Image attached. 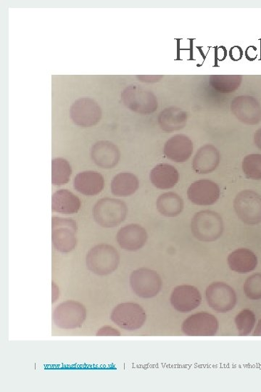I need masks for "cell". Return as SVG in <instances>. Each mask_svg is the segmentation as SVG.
Returning a JSON list of instances; mask_svg holds the SVG:
<instances>
[{
	"mask_svg": "<svg viewBox=\"0 0 261 392\" xmlns=\"http://www.w3.org/2000/svg\"><path fill=\"white\" fill-rule=\"evenodd\" d=\"M225 231L220 214L213 211H201L195 214L191 222V231L198 240L212 242L219 239Z\"/></svg>",
	"mask_w": 261,
	"mask_h": 392,
	"instance_id": "cell-1",
	"label": "cell"
},
{
	"mask_svg": "<svg viewBox=\"0 0 261 392\" xmlns=\"http://www.w3.org/2000/svg\"><path fill=\"white\" fill-rule=\"evenodd\" d=\"M87 268L99 276H108L115 272L120 263L118 251L108 244H100L92 248L86 258Z\"/></svg>",
	"mask_w": 261,
	"mask_h": 392,
	"instance_id": "cell-2",
	"label": "cell"
},
{
	"mask_svg": "<svg viewBox=\"0 0 261 392\" xmlns=\"http://www.w3.org/2000/svg\"><path fill=\"white\" fill-rule=\"evenodd\" d=\"M121 101L129 110L141 114H153L158 109L156 96L138 84L126 87L121 94Z\"/></svg>",
	"mask_w": 261,
	"mask_h": 392,
	"instance_id": "cell-3",
	"label": "cell"
},
{
	"mask_svg": "<svg viewBox=\"0 0 261 392\" xmlns=\"http://www.w3.org/2000/svg\"><path fill=\"white\" fill-rule=\"evenodd\" d=\"M127 206L118 199L106 198L98 201L93 208L95 221L101 227H118L126 219Z\"/></svg>",
	"mask_w": 261,
	"mask_h": 392,
	"instance_id": "cell-4",
	"label": "cell"
},
{
	"mask_svg": "<svg viewBox=\"0 0 261 392\" xmlns=\"http://www.w3.org/2000/svg\"><path fill=\"white\" fill-rule=\"evenodd\" d=\"M111 319L120 328L133 331L143 326L147 314L140 304L126 302L117 305L112 311Z\"/></svg>",
	"mask_w": 261,
	"mask_h": 392,
	"instance_id": "cell-5",
	"label": "cell"
},
{
	"mask_svg": "<svg viewBox=\"0 0 261 392\" xmlns=\"http://www.w3.org/2000/svg\"><path fill=\"white\" fill-rule=\"evenodd\" d=\"M86 318V310L80 302L69 300L61 303L53 312V321L61 329L81 328Z\"/></svg>",
	"mask_w": 261,
	"mask_h": 392,
	"instance_id": "cell-6",
	"label": "cell"
},
{
	"mask_svg": "<svg viewBox=\"0 0 261 392\" xmlns=\"http://www.w3.org/2000/svg\"><path fill=\"white\" fill-rule=\"evenodd\" d=\"M52 236L55 248L61 253L71 252L77 245V223L72 219L53 216Z\"/></svg>",
	"mask_w": 261,
	"mask_h": 392,
	"instance_id": "cell-7",
	"label": "cell"
},
{
	"mask_svg": "<svg viewBox=\"0 0 261 392\" xmlns=\"http://www.w3.org/2000/svg\"><path fill=\"white\" fill-rule=\"evenodd\" d=\"M205 298L209 307L217 313H226L232 311L237 304V294L228 284L215 282L205 290Z\"/></svg>",
	"mask_w": 261,
	"mask_h": 392,
	"instance_id": "cell-8",
	"label": "cell"
},
{
	"mask_svg": "<svg viewBox=\"0 0 261 392\" xmlns=\"http://www.w3.org/2000/svg\"><path fill=\"white\" fill-rule=\"evenodd\" d=\"M234 208L240 220L248 226L261 223V197L255 191H243L235 198Z\"/></svg>",
	"mask_w": 261,
	"mask_h": 392,
	"instance_id": "cell-9",
	"label": "cell"
},
{
	"mask_svg": "<svg viewBox=\"0 0 261 392\" xmlns=\"http://www.w3.org/2000/svg\"><path fill=\"white\" fill-rule=\"evenodd\" d=\"M130 286L138 296L151 298L156 296L160 291L162 281L155 271L143 268L130 274Z\"/></svg>",
	"mask_w": 261,
	"mask_h": 392,
	"instance_id": "cell-10",
	"label": "cell"
},
{
	"mask_svg": "<svg viewBox=\"0 0 261 392\" xmlns=\"http://www.w3.org/2000/svg\"><path fill=\"white\" fill-rule=\"evenodd\" d=\"M70 116L76 125L81 127H91L101 121L102 110L93 99L81 98L72 104Z\"/></svg>",
	"mask_w": 261,
	"mask_h": 392,
	"instance_id": "cell-11",
	"label": "cell"
},
{
	"mask_svg": "<svg viewBox=\"0 0 261 392\" xmlns=\"http://www.w3.org/2000/svg\"><path fill=\"white\" fill-rule=\"evenodd\" d=\"M220 324L212 314L200 312L189 316L183 323V332L192 336H213L219 331Z\"/></svg>",
	"mask_w": 261,
	"mask_h": 392,
	"instance_id": "cell-12",
	"label": "cell"
},
{
	"mask_svg": "<svg viewBox=\"0 0 261 392\" xmlns=\"http://www.w3.org/2000/svg\"><path fill=\"white\" fill-rule=\"evenodd\" d=\"M170 301L174 310L186 313L195 311L200 306L202 295L196 287L183 285L173 290Z\"/></svg>",
	"mask_w": 261,
	"mask_h": 392,
	"instance_id": "cell-13",
	"label": "cell"
},
{
	"mask_svg": "<svg viewBox=\"0 0 261 392\" xmlns=\"http://www.w3.org/2000/svg\"><path fill=\"white\" fill-rule=\"evenodd\" d=\"M231 111L240 121L245 124L256 125L261 121V106L254 97H236L231 103Z\"/></svg>",
	"mask_w": 261,
	"mask_h": 392,
	"instance_id": "cell-14",
	"label": "cell"
},
{
	"mask_svg": "<svg viewBox=\"0 0 261 392\" xmlns=\"http://www.w3.org/2000/svg\"><path fill=\"white\" fill-rule=\"evenodd\" d=\"M220 186L208 180L193 183L188 191V199L199 206L213 205L220 199Z\"/></svg>",
	"mask_w": 261,
	"mask_h": 392,
	"instance_id": "cell-15",
	"label": "cell"
},
{
	"mask_svg": "<svg viewBox=\"0 0 261 392\" xmlns=\"http://www.w3.org/2000/svg\"><path fill=\"white\" fill-rule=\"evenodd\" d=\"M116 238L121 248L128 251H136L146 245L148 234L141 226L130 224L118 231Z\"/></svg>",
	"mask_w": 261,
	"mask_h": 392,
	"instance_id": "cell-16",
	"label": "cell"
},
{
	"mask_svg": "<svg viewBox=\"0 0 261 392\" xmlns=\"http://www.w3.org/2000/svg\"><path fill=\"white\" fill-rule=\"evenodd\" d=\"M193 153L192 140L183 135L174 136L166 141L164 146L165 156L175 162L188 161Z\"/></svg>",
	"mask_w": 261,
	"mask_h": 392,
	"instance_id": "cell-17",
	"label": "cell"
},
{
	"mask_svg": "<svg viewBox=\"0 0 261 392\" xmlns=\"http://www.w3.org/2000/svg\"><path fill=\"white\" fill-rule=\"evenodd\" d=\"M73 185L78 193L87 196H93L103 191L105 179L98 171H86L77 174Z\"/></svg>",
	"mask_w": 261,
	"mask_h": 392,
	"instance_id": "cell-18",
	"label": "cell"
},
{
	"mask_svg": "<svg viewBox=\"0 0 261 392\" xmlns=\"http://www.w3.org/2000/svg\"><path fill=\"white\" fill-rule=\"evenodd\" d=\"M91 156L98 166L112 169L118 164L121 153L114 144L109 141H99L92 147Z\"/></svg>",
	"mask_w": 261,
	"mask_h": 392,
	"instance_id": "cell-19",
	"label": "cell"
},
{
	"mask_svg": "<svg viewBox=\"0 0 261 392\" xmlns=\"http://www.w3.org/2000/svg\"><path fill=\"white\" fill-rule=\"evenodd\" d=\"M220 163V154L215 146H202L196 153L193 163L194 171L200 174L215 171Z\"/></svg>",
	"mask_w": 261,
	"mask_h": 392,
	"instance_id": "cell-20",
	"label": "cell"
},
{
	"mask_svg": "<svg viewBox=\"0 0 261 392\" xmlns=\"http://www.w3.org/2000/svg\"><path fill=\"white\" fill-rule=\"evenodd\" d=\"M150 179L153 185L158 189H170L178 184L180 173L172 165L160 164L152 169Z\"/></svg>",
	"mask_w": 261,
	"mask_h": 392,
	"instance_id": "cell-21",
	"label": "cell"
},
{
	"mask_svg": "<svg viewBox=\"0 0 261 392\" xmlns=\"http://www.w3.org/2000/svg\"><path fill=\"white\" fill-rule=\"evenodd\" d=\"M188 114L182 109L170 107L165 109L158 116V124L166 133H172L183 129L188 123Z\"/></svg>",
	"mask_w": 261,
	"mask_h": 392,
	"instance_id": "cell-22",
	"label": "cell"
},
{
	"mask_svg": "<svg viewBox=\"0 0 261 392\" xmlns=\"http://www.w3.org/2000/svg\"><path fill=\"white\" fill-rule=\"evenodd\" d=\"M228 265L231 271L244 274L253 271L257 266V257L247 248H238L228 256Z\"/></svg>",
	"mask_w": 261,
	"mask_h": 392,
	"instance_id": "cell-23",
	"label": "cell"
},
{
	"mask_svg": "<svg viewBox=\"0 0 261 392\" xmlns=\"http://www.w3.org/2000/svg\"><path fill=\"white\" fill-rule=\"evenodd\" d=\"M138 177L130 172H121L111 182V192L116 196H129L135 194L139 189Z\"/></svg>",
	"mask_w": 261,
	"mask_h": 392,
	"instance_id": "cell-24",
	"label": "cell"
},
{
	"mask_svg": "<svg viewBox=\"0 0 261 392\" xmlns=\"http://www.w3.org/2000/svg\"><path fill=\"white\" fill-rule=\"evenodd\" d=\"M81 206V200L68 190H60L53 196L52 209L55 212L76 213Z\"/></svg>",
	"mask_w": 261,
	"mask_h": 392,
	"instance_id": "cell-25",
	"label": "cell"
},
{
	"mask_svg": "<svg viewBox=\"0 0 261 392\" xmlns=\"http://www.w3.org/2000/svg\"><path fill=\"white\" fill-rule=\"evenodd\" d=\"M156 206L160 214L174 217L179 216L184 209V201L180 196L170 192L160 195L156 202Z\"/></svg>",
	"mask_w": 261,
	"mask_h": 392,
	"instance_id": "cell-26",
	"label": "cell"
},
{
	"mask_svg": "<svg viewBox=\"0 0 261 392\" xmlns=\"http://www.w3.org/2000/svg\"><path fill=\"white\" fill-rule=\"evenodd\" d=\"M242 81L240 75H211L210 83L213 89L221 94H232L240 89Z\"/></svg>",
	"mask_w": 261,
	"mask_h": 392,
	"instance_id": "cell-27",
	"label": "cell"
},
{
	"mask_svg": "<svg viewBox=\"0 0 261 392\" xmlns=\"http://www.w3.org/2000/svg\"><path fill=\"white\" fill-rule=\"evenodd\" d=\"M52 183L54 186H63L68 183L72 169L69 162L62 158L53 160Z\"/></svg>",
	"mask_w": 261,
	"mask_h": 392,
	"instance_id": "cell-28",
	"label": "cell"
},
{
	"mask_svg": "<svg viewBox=\"0 0 261 392\" xmlns=\"http://www.w3.org/2000/svg\"><path fill=\"white\" fill-rule=\"evenodd\" d=\"M242 171L247 179L254 181L261 180V155L251 154L242 161Z\"/></svg>",
	"mask_w": 261,
	"mask_h": 392,
	"instance_id": "cell-29",
	"label": "cell"
},
{
	"mask_svg": "<svg viewBox=\"0 0 261 392\" xmlns=\"http://www.w3.org/2000/svg\"><path fill=\"white\" fill-rule=\"evenodd\" d=\"M255 316L250 310L240 312L235 318V325L240 336H247L251 333L255 324Z\"/></svg>",
	"mask_w": 261,
	"mask_h": 392,
	"instance_id": "cell-30",
	"label": "cell"
},
{
	"mask_svg": "<svg viewBox=\"0 0 261 392\" xmlns=\"http://www.w3.org/2000/svg\"><path fill=\"white\" fill-rule=\"evenodd\" d=\"M244 291L248 298L261 299V274H254L247 278L244 285Z\"/></svg>",
	"mask_w": 261,
	"mask_h": 392,
	"instance_id": "cell-31",
	"label": "cell"
},
{
	"mask_svg": "<svg viewBox=\"0 0 261 392\" xmlns=\"http://www.w3.org/2000/svg\"><path fill=\"white\" fill-rule=\"evenodd\" d=\"M97 336H121V333L113 327L105 326L98 331Z\"/></svg>",
	"mask_w": 261,
	"mask_h": 392,
	"instance_id": "cell-32",
	"label": "cell"
},
{
	"mask_svg": "<svg viewBox=\"0 0 261 392\" xmlns=\"http://www.w3.org/2000/svg\"><path fill=\"white\" fill-rule=\"evenodd\" d=\"M139 81H143V82H157V81H159L163 77V76H160V75H156V76H153V75H148V76H136Z\"/></svg>",
	"mask_w": 261,
	"mask_h": 392,
	"instance_id": "cell-33",
	"label": "cell"
},
{
	"mask_svg": "<svg viewBox=\"0 0 261 392\" xmlns=\"http://www.w3.org/2000/svg\"><path fill=\"white\" fill-rule=\"evenodd\" d=\"M243 52L238 46L233 47L230 51V57L233 61H239L242 59Z\"/></svg>",
	"mask_w": 261,
	"mask_h": 392,
	"instance_id": "cell-34",
	"label": "cell"
},
{
	"mask_svg": "<svg viewBox=\"0 0 261 392\" xmlns=\"http://www.w3.org/2000/svg\"><path fill=\"white\" fill-rule=\"evenodd\" d=\"M254 144L261 151V128L258 129L254 134Z\"/></svg>",
	"mask_w": 261,
	"mask_h": 392,
	"instance_id": "cell-35",
	"label": "cell"
},
{
	"mask_svg": "<svg viewBox=\"0 0 261 392\" xmlns=\"http://www.w3.org/2000/svg\"><path fill=\"white\" fill-rule=\"evenodd\" d=\"M253 336H261V319L258 321L257 326L253 333Z\"/></svg>",
	"mask_w": 261,
	"mask_h": 392,
	"instance_id": "cell-36",
	"label": "cell"
}]
</instances>
